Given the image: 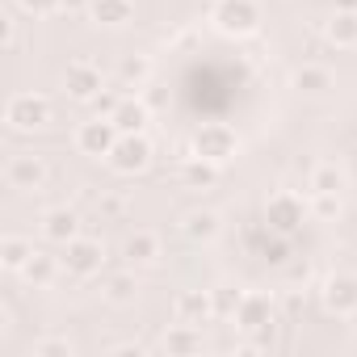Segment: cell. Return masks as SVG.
Instances as JSON below:
<instances>
[{"label":"cell","mask_w":357,"mask_h":357,"mask_svg":"<svg viewBox=\"0 0 357 357\" xmlns=\"http://www.w3.org/2000/svg\"><path fill=\"white\" fill-rule=\"evenodd\" d=\"M231 319H236L244 332H265V328H269V319H273V303H269L265 294H244Z\"/></svg>","instance_id":"obj_10"},{"label":"cell","mask_w":357,"mask_h":357,"mask_svg":"<svg viewBox=\"0 0 357 357\" xmlns=\"http://www.w3.org/2000/svg\"><path fill=\"white\" fill-rule=\"evenodd\" d=\"M324 307L336 315H353L357 311V278L353 273H332L324 282Z\"/></svg>","instance_id":"obj_9"},{"label":"cell","mask_w":357,"mask_h":357,"mask_svg":"<svg viewBox=\"0 0 357 357\" xmlns=\"http://www.w3.org/2000/svg\"><path fill=\"white\" fill-rule=\"evenodd\" d=\"M185 236H190V240H215V236H219V215H215V211H194V215H185Z\"/></svg>","instance_id":"obj_23"},{"label":"cell","mask_w":357,"mask_h":357,"mask_svg":"<svg viewBox=\"0 0 357 357\" xmlns=\"http://www.w3.org/2000/svg\"><path fill=\"white\" fill-rule=\"evenodd\" d=\"M194 155H202V160H215V164L231 160V155H236V130H231V126H223V122H211V126H202V130L194 135Z\"/></svg>","instance_id":"obj_8"},{"label":"cell","mask_w":357,"mask_h":357,"mask_svg":"<svg viewBox=\"0 0 357 357\" xmlns=\"http://www.w3.org/2000/svg\"><path fill=\"white\" fill-rule=\"evenodd\" d=\"M114 126H118L122 135H143V126H147V105L135 101V97H122V105L114 109Z\"/></svg>","instance_id":"obj_18"},{"label":"cell","mask_w":357,"mask_h":357,"mask_svg":"<svg viewBox=\"0 0 357 357\" xmlns=\"http://www.w3.org/2000/svg\"><path fill=\"white\" fill-rule=\"evenodd\" d=\"M63 93L72 101H97L101 97V68L93 59H72L63 72Z\"/></svg>","instance_id":"obj_7"},{"label":"cell","mask_w":357,"mask_h":357,"mask_svg":"<svg viewBox=\"0 0 357 357\" xmlns=\"http://www.w3.org/2000/svg\"><path fill=\"white\" fill-rule=\"evenodd\" d=\"M17 9L30 17H51V13H59V0H17Z\"/></svg>","instance_id":"obj_29"},{"label":"cell","mask_w":357,"mask_h":357,"mask_svg":"<svg viewBox=\"0 0 357 357\" xmlns=\"http://www.w3.org/2000/svg\"><path fill=\"white\" fill-rule=\"evenodd\" d=\"M59 265H63V261H55V257H47V252H34V257H30V265L22 269V278H26L34 290H43V286H51V282H55Z\"/></svg>","instance_id":"obj_19"},{"label":"cell","mask_w":357,"mask_h":357,"mask_svg":"<svg viewBox=\"0 0 357 357\" xmlns=\"http://www.w3.org/2000/svg\"><path fill=\"white\" fill-rule=\"evenodd\" d=\"M340 185H344V176H340L336 164H315V172H311V194H336Z\"/></svg>","instance_id":"obj_25"},{"label":"cell","mask_w":357,"mask_h":357,"mask_svg":"<svg viewBox=\"0 0 357 357\" xmlns=\"http://www.w3.org/2000/svg\"><path fill=\"white\" fill-rule=\"evenodd\" d=\"M181 181H185L190 190H211V185L219 181V164H215V160H202V155H190V160L181 164Z\"/></svg>","instance_id":"obj_17"},{"label":"cell","mask_w":357,"mask_h":357,"mask_svg":"<svg viewBox=\"0 0 357 357\" xmlns=\"http://www.w3.org/2000/svg\"><path fill=\"white\" fill-rule=\"evenodd\" d=\"M198 344H202V336H198V324H185V319L176 324L168 336H164V349H168V353H194Z\"/></svg>","instance_id":"obj_22"},{"label":"cell","mask_w":357,"mask_h":357,"mask_svg":"<svg viewBox=\"0 0 357 357\" xmlns=\"http://www.w3.org/2000/svg\"><path fill=\"white\" fill-rule=\"evenodd\" d=\"M34 252H38V248H34V240H26V236H5V240H0V265H5L9 273H22Z\"/></svg>","instance_id":"obj_15"},{"label":"cell","mask_w":357,"mask_h":357,"mask_svg":"<svg viewBox=\"0 0 357 357\" xmlns=\"http://www.w3.org/2000/svg\"><path fill=\"white\" fill-rule=\"evenodd\" d=\"M294 89L324 93V89H332V72H328V68H319V63H307V68H298V72H294Z\"/></svg>","instance_id":"obj_24"},{"label":"cell","mask_w":357,"mask_h":357,"mask_svg":"<svg viewBox=\"0 0 357 357\" xmlns=\"http://www.w3.org/2000/svg\"><path fill=\"white\" fill-rule=\"evenodd\" d=\"M89 13L97 26H126L135 17V0H93Z\"/></svg>","instance_id":"obj_16"},{"label":"cell","mask_w":357,"mask_h":357,"mask_svg":"<svg viewBox=\"0 0 357 357\" xmlns=\"http://www.w3.org/2000/svg\"><path fill=\"white\" fill-rule=\"evenodd\" d=\"M118 105H122V97H118V93H105V89H101V97L93 101L97 118H114V109H118Z\"/></svg>","instance_id":"obj_31"},{"label":"cell","mask_w":357,"mask_h":357,"mask_svg":"<svg viewBox=\"0 0 357 357\" xmlns=\"http://www.w3.org/2000/svg\"><path fill=\"white\" fill-rule=\"evenodd\" d=\"M105 164H109L114 172H122V176L143 172V168L151 164V143H147L143 135H118V143H114V151L105 155Z\"/></svg>","instance_id":"obj_6"},{"label":"cell","mask_w":357,"mask_h":357,"mask_svg":"<svg viewBox=\"0 0 357 357\" xmlns=\"http://www.w3.org/2000/svg\"><path fill=\"white\" fill-rule=\"evenodd\" d=\"M47 176H51V168H47V160L34 155V151H17V155H9V164H5V185H9V190H22V194L43 190Z\"/></svg>","instance_id":"obj_3"},{"label":"cell","mask_w":357,"mask_h":357,"mask_svg":"<svg viewBox=\"0 0 357 357\" xmlns=\"http://www.w3.org/2000/svg\"><path fill=\"white\" fill-rule=\"evenodd\" d=\"M101 211H105V215H126V198H105Z\"/></svg>","instance_id":"obj_32"},{"label":"cell","mask_w":357,"mask_h":357,"mask_svg":"<svg viewBox=\"0 0 357 357\" xmlns=\"http://www.w3.org/2000/svg\"><path fill=\"white\" fill-rule=\"evenodd\" d=\"M0 30H5V55H17V47H22V30H17V22L5 17V22H0Z\"/></svg>","instance_id":"obj_30"},{"label":"cell","mask_w":357,"mask_h":357,"mask_svg":"<svg viewBox=\"0 0 357 357\" xmlns=\"http://www.w3.org/2000/svg\"><path fill=\"white\" fill-rule=\"evenodd\" d=\"M43 236H47V240H55V244L76 240V236H80V215H76V211H68V206L47 211V219H43Z\"/></svg>","instance_id":"obj_13"},{"label":"cell","mask_w":357,"mask_h":357,"mask_svg":"<svg viewBox=\"0 0 357 357\" xmlns=\"http://www.w3.org/2000/svg\"><path fill=\"white\" fill-rule=\"evenodd\" d=\"M328 38L336 43V47H357V13L353 9H344V13H336L332 22H328Z\"/></svg>","instance_id":"obj_21"},{"label":"cell","mask_w":357,"mask_h":357,"mask_svg":"<svg viewBox=\"0 0 357 357\" xmlns=\"http://www.w3.org/2000/svg\"><path fill=\"white\" fill-rule=\"evenodd\" d=\"M265 215H269V227H273V231L290 236V231H298V223H303V202H298L294 194H278Z\"/></svg>","instance_id":"obj_12"},{"label":"cell","mask_w":357,"mask_h":357,"mask_svg":"<svg viewBox=\"0 0 357 357\" xmlns=\"http://www.w3.org/2000/svg\"><path fill=\"white\" fill-rule=\"evenodd\" d=\"M122 257H126L130 269L155 265V261H160V236H155V231H130L126 244H122Z\"/></svg>","instance_id":"obj_11"},{"label":"cell","mask_w":357,"mask_h":357,"mask_svg":"<svg viewBox=\"0 0 357 357\" xmlns=\"http://www.w3.org/2000/svg\"><path fill=\"white\" fill-rule=\"evenodd\" d=\"M219 307H215V298L211 294H202V290H185V294H176V319H185V324H202V319H211Z\"/></svg>","instance_id":"obj_14"},{"label":"cell","mask_w":357,"mask_h":357,"mask_svg":"<svg viewBox=\"0 0 357 357\" xmlns=\"http://www.w3.org/2000/svg\"><path fill=\"white\" fill-rule=\"evenodd\" d=\"M147 72H151V63H147V59H126L118 76H122V84H126V89H130V84L139 89V84L147 80Z\"/></svg>","instance_id":"obj_27"},{"label":"cell","mask_w":357,"mask_h":357,"mask_svg":"<svg viewBox=\"0 0 357 357\" xmlns=\"http://www.w3.org/2000/svg\"><path fill=\"white\" fill-rule=\"evenodd\" d=\"M215 26L227 38H248L261 26V5L257 0H219L215 5Z\"/></svg>","instance_id":"obj_2"},{"label":"cell","mask_w":357,"mask_h":357,"mask_svg":"<svg viewBox=\"0 0 357 357\" xmlns=\"http://www.w3.org/2000/svg\"><path fill=\"white\" fill-rule=\"evenodd\" d=\"M5 122L17 135H34V130H43L51 122V101L43 93H13L5 101Z\"/></svg>","instance_id":"obj_1"},{"label":"cell","mask_w":357,"mask_h":357,"mask_svg":"<svg viewBox=\"0 0 357 357\" xmlns=\"http://www.w3.org/2000/svg\"><path fill=\"white\" fill-rule=\"evenodd\" d=\"M311 215H319V219H336V215H340L336 194H311Z\"/></svg>","instance_id":"obj_28"},{"label":"cell","mask_w":357,"mask_h":357,"mask_svg":"<svg viewBox=\"0 0 357 357\" xmlns=\"http://www.w3.org/2000/svg\"><path fill=\"white\" fill-rule=\"evenodd\" d=\"M101 290H105L109 303H126V298H135V269L126 265V269H118V273H105Z\"/></svg>","instance_id":"obj_20"},{"label":"cell","mask_w":357,"mask_h":357,"mask_svg":"<svg viewBox=\"0 0 357 357\" xmlns=\"http://www.w3.org/2000/svg\"><path fill=\"white\" fill-rule=\"evenodd\" d=\"M84 5H93V0H59L63 13H76V9H84Z\"/></svg>","instance_id":"obj_33"},{"label":"cell","mask_w":357,"mask_h":357,"mask_svg":"<svg viewBox=\"0 0 357 357\" xmlns=\"http://www.w3.org/2000/svg\"><path fill=\"white\" fill-rule=\"evenodd\" d=\"M118 126H114V118H89V122H80L76 126V151L80 155H109L114 151V143H118Z\"/></svg>","instance_id":"obj_5"},{"label":"cell","mask_w":357,"mask_h":357,"mask_svg":"<svg viewBox=\"0 0 357 357\" xmlns=\"http://www.w3.org/2000/svg\"><path fill=\"white\" fill-rule=\"evenodd\" d=\"M63 269L72 273V278H93V273H101V265H105V248H101V240H93V236H76V240H68L63 244Z\"/></svg>","instance_id":"obj_4"},{"label":"cell","mask_w":357,"mask_h":357,"mask_svg":"<svg viewBox=\"0 0 357 357\" xmlns=\"http://www.w3.org/2000/svg\"><path fill=\"white\" fill-rule=\"evenodd\" d=\"M76 344L63 340V336H47V340H34V357H72Z\"/></svg>","instance_id":"obj_26"}]
</instances>
